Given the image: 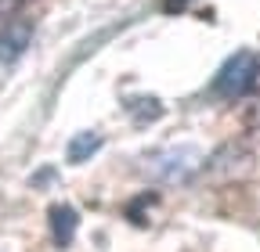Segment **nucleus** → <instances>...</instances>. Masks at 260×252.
<instances>
[{"label": "nucleus", "instance_id": "f257e3e1", "mask_svg": "<svg viewBox=\"0 0 260 252\" xmlns=\"http://www.w3.org/2000/svg\"><path fill=\"white\" fill-rule=\"evenodd\" d=\"M256 76H260V61H256V54H253V51H235V54L217 69L213 90L220 94V98L232 101V98H242V94L253 90Z\"/></svg>", "mask_w": 260, "mask_h": 252}, {"label": "nucleus", "instance_id": "f03ea898", "mask_svg": "<svg viewBox=\"0 0 260 252\" xmlns=\"http://www.w3.org/2000/svg\"><path fill=\"white\" fill-rule=\"evenodd\" d=\"M148 166L162 180H188L195 170H199V151H195V148H170V151L152 155Z\"/></svg>", "mask_w": 260, "mask_h": 252}, {"label": "nucleus", "instance_id": "7ed1b4c3", "mask_svg": "<svg viewBox=\"0 0 260 252\" xmlns=\"http://www.w3.org/2000/svg\"><path fill=\"white\" fill-rule=\"evenodd\" d=\"M29 36H32L29 22H4V29H0V61H15L25 51Z\"/></svg>", "mask_w": 260, "mask_h": 252}, {"label": "nucleus", "instance_id": "20e7f679", "mask_svg": "<svg viewBox=\"0 0 260 252\" xmlns=\"http://www.w3.org/2000/svg\"><path fill=\"white\" fill-rule=\"evenodd\" d=\"M47 220H51V234H54V241H58V245H69V241L76 238V224H80V216H76V209H73V205L54 202V205H51V213H47Z\"/></svg>", "mask_w": 260, "mask_h": 252}, {"label": "nucleus", "instance_id": "39448f33", "mask_svg": "<svg viewBox=\"0 0 260 252\" xmlns=\"http://www.w3.org/2000/svg\"><path fill=\"white\" fill-rule=\"evenodd\" d=\"M98 148H102V134H76V137L69 141V151H65V159H69L73 166H80V162L90 159Z\"/></svg>", "mask_w": 260, "mask_h": 252}, {"label": "nucleus", "instance_id": "423d86ee", "mask_svg": "<svg viewBox=\"0 0 260 252\" xmlns=\"http://www.w3.org/2000/svg\"><path fill=\"white\" fill-rule=\"evenodd\" d=\"M18 4H22V0H0V22H4V18H8Z\"/></svg>", "mask_w": 260, "mask_h": 252}, {"label": "nucleus", "instance_id": "0eeeda50", "mask_svg": "<svg viewBox=\"0 0 260 252\" xmlns=\"http://www.w3.org/2000/svg\"><path fill=\"white\" fill-rule=\"evenodd\" d=\"M188 4V0H170V4H167V11H174V8H184Z\"/></svg>", "mask_w": 260, "mask_h": 252}]
</instances>
